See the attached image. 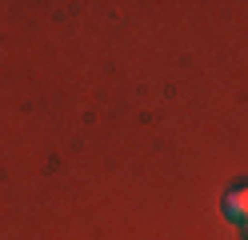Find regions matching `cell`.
<instances>
[{
  "instance_id": "7a4b0ae2",
  "label": "cell",
  "mask_w": 248,
  "mask_h": 240,
  "mask_svg": "<svg viewBox=\"0 0 248 240\" xmlns=\"http://www.w3.org/2000/svg\"><path fill=\"white\" fill-rule=\"evenodd\" d=\"M244 240H248V224H244Z\"/></svg>"
},
{
  "instance_id": "6da1fadb",
  "label": "cell",
  "mask_w": 248,
  "mask_h": 240,
  "mask_svg": "<svg viewBox=\"0 0 248 240\" xmlns=\"http://www.w3.org/2000/svg\"><path fill=\"white\" fill-rule=\"evenodd\" d=\"M220 208H224V216L232 220V224H248V180L244 184H232L228 192H224V200H220Z\"/></svg>"
}]
</instances>
